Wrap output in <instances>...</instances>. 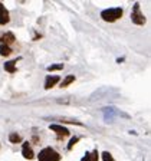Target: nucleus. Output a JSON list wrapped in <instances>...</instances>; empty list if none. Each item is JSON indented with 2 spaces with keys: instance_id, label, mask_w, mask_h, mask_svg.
Segmentation results:
<instances>
[{
  "instance_id": "17",
  "label": "nucleus",
  "mask_w": 151,
  "mask_h": 161,
  "mask_svg": "<svg viewBox=\"0 0 151 161\" xmlns=\"http://www.w3.org/2000/svg\"><path fill=\"white\" fill-rule=\"evenodd\" d=\"M89 161H98V151H92V153H91Z\"/></svg>"
},
{
  "instance_id": "8",
  "label": "nucleus",
  "mask_w": 151,
  "mask_h": 161,
  "mask_svg": "<svg viewBox=\"0 0 151 161\" xmlns=\"http://www.w3.org/2000/svg\"><path fill=\"white\" fill-rule=\"evenodd\" d=\"M0 40L3 42V45H7V46H9L10 43H13L14 42V35L12 33V32H7V33H4L3 36L0 37Z\"/></svg>"
},
{
  "instance_id": "7",
  "label": "nucleus",
  "mask_w": 151,
  "mask_h": 161,
  "mask_svg": "<svg viewBox=\"0 0 151 161\" xmlns=\"http://www.w3.org/2000/svg\"><path fill=\"white\" fill-rule=\"evenodd\" d=\"M9 20H10L9 12H7V9L3 6V4L0 3V25H6V23H9Z\"/></svg>"
},
{
  "instance_id": "2",
  "label": "nucleus",
  "mask_w": 151,
  "mask_h": 161,
  "mask_svg": "<svg viewBox=\"0 0 151 161\" xmlns=\"http://www.w3.org/2000/svg\"><path fill=\"white\" fill-rule=\"evenodd\" d=\"M122 9L121 7H111V9H105L102 13H101V17L105 20V22H115L120 17H122Z\"/></svg>"
},
{
  "instance_id": "5",
  "label": "nucleus",
  "mask_w": 151,
  "mask_h": 161,
  "mask_svg": "<svg viewBox=\"0 0 151 161\" xmlns=\"http://www.w3.org/2000/svg\"><path fill=\"white\" fill-rule=\"evenodd\" d=\"M22 155H23L26 160H33L35 157V153L32 150V147L29 145V142H25L23 147H22Z\"/></svg>"
},
{
  "instance_id": "14",
  "label": "nucleus",
  "mask_w": 151,
  "mask_h": 161,
  "mask_svg": "<svg viewBox=\"0 0 151 161\" xmlns=\"http://www.w3.org/2000/svg\"><path fill=\"white\" fill-rule=\"evenodd\" d=\"M102 160H104V161H115L114 157H112L108 151H104V153H102Z\"/></svg>"
},
{
  "instance_id": "9",
  "label": "nucleus",
  "mask_w": 151,
  "mask_h": 161,
  "mask_svg": "<svg viewBox=\"0 0 151 161\" xmlns=\"http://www.w3.org/2000/svg\"><path fill=\"white\" fill-rule=\"evenodd\" d=\"M16 64H17V59L9 60V62L4 64V69H6L7 72H10V74H13V72H16Z\"/></svg>"
},
{
  "instance_id": "18",
  "label": "nucleus",
  "mask_w": 151,
  "mask_h": 161,
  "mask_svg": "<svg viewBox=\"0 0 151 161\" xmlns=\"http://www.w3.org/2000/svg\"><path fill=\"white\" fill-rule=\"evenodd\" d=\"M81 161H89V153H87V154L84 155V158H82Z\"/></svg>"
},
{
  "instance_id": "13",
  "label": "nucleus",
  "mask_w": 151,
  "mask_h": 161,
  "mask_svg": "<svg viewBox=\"0 0 151 161\" xmlns=\"http://www.w3.org/2000/svg\"><path fill=\"white\" fill-rule=\"evenodd\" d=\"M72 101H74L72 97H65V98H59L58 102H59V104H65V105H70L72 104Z\"/></svg>"
},
{
  "instance_id": "3",
  "label": "nucleus",
  "mask_w": 151,
  "mask_h": 161,
  "mask_svg": "<svg viewBox=\"0 0 151 161\" xmlns=\"http://www.w3.org/2000/svg\"><path fill=\"white\" fill-rule=\"evenodd\" d=\"M131 20H132L135 25H138V26H143V25L145 23V17L140 10V3L134 4V9H132V13H131Z\"/></svg>"
},
{
  "instance_id": "1",
  "label": "nucleus",
  "mask_w": 151,
  "mask_h": 161,
  "mask_svg": "<svg viewBox=\"0 0 151 161\" xmlns=\"http://www.w3.org/2000/svg\"><path fill=\"white\" fill-rule=\"evenodd\" d=\"M37 160L39 161H60V154L52 147H46L39 153Z\"/></svg>"
},
{
  "instance_id": "4",
  "label": "nucleus",
  "mask_w": 151,
  "mask_h": 161,
  "mask_svg": "<svg viewBox=\"0 0 151 161\" xmlns=\"http://www.w3.org/2000/svg\"><path fill=\"white\" fill-rule=\"evenodd\" d=\"M50 131H53V132H56L58 134V140H60V138L64 137H68L69 135V130L65 127H62V125H58V124H52L49 127Z\"/></svg>"
},
{
  "instance_id": "15",
  "label": "nucleus",
  "mask_w": 151,
  "mask_h": 161,
  "mask_svg": "<svg viewBox=\"0 0 151 161\" xmlns=\"http://www.w3.org/2000/svg\"><path fill=\"white\" fill-rule=\"evenodd\" d=\"M64 69V65L62 64H56V65H50L49 68H48V70H60Z\"/></svg>"
},
{
  "instance_id": "11",
  "label": "nucleus",
  "mask_w": 151,
  "mask_h": 161,
  "mask_svg": "<svg viewBox=\"0 0 151 161\" xmlns=\"http://www.w3.org/2000/svg\"><path fill=\"white\" fill-rule=\"evenodd\" d=\"M10 53H12V49L7 45H0V55L2 56H9Z\"/></svg>"
},
{
  "instance_id": "10",
  "label": "nucleus",
  "mask_w": 151,
  "mask_h": 161,
  "mask_svg": "<svg viewBox=\"0 0 151 161\" xmlns=\"http://www.w3.org/2000/svg\"><path fill=\"white\" fill-rule=\"evenodd\" d=\"M72 82H75V76H74V75H68V76L64 79V82H60V88L64 89V88L69 86Z\"/></svg>"
},
{
  "instance_id": "12",
  "label": "nucleus",
  "mask_w": 151,
  "mask_h": 161,
  "mask_svg": "<svg viewBox=\"0 0 151 161\" xmlns=\"http://www.w3.org/2000/svg\"><path fill=\"white\" fill-rule=\"evenodd\" d=\"M9 141L12 142V144H17V142L22 141V137H20L19 134H16V132H12V134L9 135Z\"/></svg>"
},
{
  "instance_id": "16",
  "label": "nucleus",
  "mask_w": 151,
  "mask_h": 161,
  "mask_svg": "<svg viewBox=\"0 0 151 161\" xmlns=\"http://www.w3.org/2000/svg\"><path fill=\"white\" fill-rule=\"evenodd\" d=\"M78 141H79V137H74V138H72V140L69 141V144H68V150H72V148H74V145L76 144Z\"/></svg>"
},
{
  "instance_id": "19",
  "label": "nucleus",
  "mask_w": 151,
  "mask_h": 161,
  "mask_svg": "<svg viewBox=\"0 0 151 161\" xmlns=\"http://www.w3.org/2000/svg\"><path fill=\"white\" fill-rule=\"evenodd\" d=\"M117 62H118V64H120V62H124V58H118Z\"/></svg>"
},
{
  "instance_id": "6",
  "label": "nucleus",
  "mask_w": 151,
  "mask_h": 161,
  "mask_svg": "<svg viewBox=\"0 0 151 161\" xmlns=\"http://www.w3.org/2000/svg\"><path fill=\"white\" fill-rule=\"evenodd\" d=\"M60 80V78L58 75H52V76H46L45 79V89H50V88H53L55 85L58 84Z\"/></svg>"
}]
</instances>
